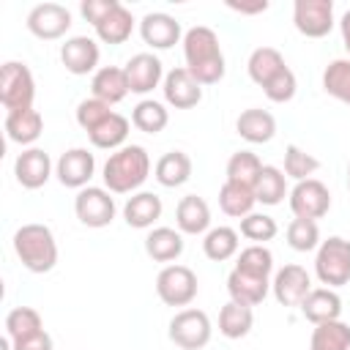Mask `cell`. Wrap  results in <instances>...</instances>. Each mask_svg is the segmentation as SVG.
<instances>
[{
	"label": "cell",
	"instance_id": "obj_3",
	"mask_svg": "<svg viewBox=\"0 0 350 350\" xmlns=\"http://www.w3.org/2000/svg\"><path fill=\"white\" fill-rule=\"evenodd\" d=\"M14 252L30 273H46L57 262V241L46 224L30 221L14 232Z\"/></svg>",
	"mask_w": 350,
	"mask_h": 350
},
{
	"label": "cell",
	"instance_id": "obj_49",
	"mask_svg": "<svg viewBox=\"0 0 350 350\" xmlns=\"http://www.w3.org/2000/svg\"><path fill=\"white\" fill-rule=\"evenodd\" d=\"M339 30H342V44H345V49H347V55H350V11L342 14V19H339Z\"/></svg>",
	"mask_w": 350,
	"mask_h": 350
},
{
	"label": "cell",
	"instance_id": "obj_7",
	"mask_svg": "<svg viewBox=\"0 0 350 350\" xmlns=\"http://www.w3.org/2000/svg\"><path fill=\"white\" fill-rule=\"evenodd\" d=\"M167 334L180 350H202L211 342V317L202 309H180L170 320Z\"/></svg>",
	"mask_w": 350,
	"mask_h": 350
},
{
	"label": "cell",
	"instance_id": "obj_1",
	"mask_svg": "<svg viewBox=\"0 0 350 350\" xmlns=\"http://www.w3.org/2000/svg\"><path fill=\"white\" fill-rule=\"evenodd\" d=\"M183 57H186V68L191 71V77L200 85H216L224 77V55L219 46V36L205 27L197 25L191 30H186L183 36Z\"/></svg>",
	"mask_w": 350,
	"mask_h": 350
},
{
	"label": "cell",
	"instance_id": "obj_31",
	"mask_svg": "<svg viewBox=\"0 0 350 350\" xmlns=\"http://www.w3.org/2000/svg\"><path fill=\"white\" fill-rule=\"evenodd\" d=\"M88 137H90L93 148L118 150V148H123V142H126V137H129V118L112 112V115H109L104 123H98Z\"/></svg>",
	"mask_w": 350,
	"mask_h": 350
},
{
	"label": "cell",
	"instance_id": "obj_4",
	"mask_svg": "<svg viewBox=\"0 0 350 350\" xmlns=\"http://www.w3.org/2000/svg\"><path fill=\"white\" fill-rule=\"evenodd\" d=\"M314 273L331 290L350 284V241L339 235L320 241L314 254Z\"/></svg>",
	"mask_w": 350,
	"mask_h": 350
},
{
	"label": "cell",
	"instance_id": "obj_24",
	"mask_svg": "<svg viewBox=\"0 0 350 350\" xmlns=\"http://www.w3.org/2000/svg\"><path fill=\"white\" fill-rule=\"evenodd\" d=\"M161 197L159 194H153V191H137V194H131L129 200H126V205H123V219H126V224L129 227H134V230H148V227H153V221L161 216Z\"/></svg>",
	"mask_w": 350,
	"mask_h": 350
},
{
	"label": "cell",
	"instance_id": "obj_8",
	"mask_svg": "<svg viewBox=\"0 0 350 350\" xmlns=\"http://www.w3.org/2000/svg\"><path fill=\"white\" fill-rule=\"evenodd\" d=\"M74 213L85 227H107L115 219V197L109 189L101 186H85L77 191L74 200Z\"/></svg>",
	"mask_w": 350,
	"mask_h": 350
},
{
	"label": "cell",
	"instance_id": "obj_22",
	"mask_svg": "<svg viewBox=\"0 0 350 350\" xmlns=\"http://www.w3.org/2000/svg\"><path fill=\"white\" fill-rule=\"evenodd\" d=\"M90 90H93V98L104 101V104H118L123 101L131 90H129V79H126V71L118 68V66H101L93 79H90Z\"/></svg>",
	"mask_w": 350,
	"mask_h": 350
},
{
	"label": "cell",
	"instance_id": "obj_36",
	"mask_svg": "<svg viewBox=\"0 0 350 350\" xmlns=\"http://www.w3.org/2000/svg\"><path fill=\"white\" fill-rule=\"evenodd\" d=\"M309 350H350V325L342 320L314 325Z\"/></svg>",
	"mask_w": 350,
	"mask_h": 350
},
{
	"label": "cell",
	"instance_id": "obj_29",
	"mask_svg": "<svg viewBox=\"0 0 350 350\" xmlns=\"http://www.w3.org/2000/svg\"><path fill=\"white\" fill-rule=\"evenodd\" d=\"M254 189L249 186H241V183H232V180H224V186L219 189V208L227 213V216H235V219H243L254 211Z\"/></svg>",
	"mask_w": 350,
	"mask_h": 350
},
{
	"label": "cell",
	"instance_id": "obj_34",
	"mask_svg": "<svg viewBox=\"0 0 350 350\" xmlns=\"http://www.w3.org/2000/svg\"><path fill=\"white\" fill-rule=\"evenodd\" d=\"M254 197L262 205H279L287 197V175H284V170H279L273 164H265L262 172H260V180L254 186Z\"/></svg>",
	"mask_w": 350,
	"mask_h": 350
},
{
	"label": "cell",
	"instance_id": "obj_14",
	"mask_svg": "<svg viewBox=\"0 0 350 350\" xmlns=\"http://www.w3.org/2000/svg\"><path fill=\"white\" fill-rule=\"evenodd\" d=\"M164 101L175 109H191L202 101V85L191 77V71L183 66V68H172L167 77H164Z\"/></svg>",
	"mask_w": 350,
	"mask_h": 350
},
{
	"label": "cell",
	"instance_id": "obj_5",
	"mask_svg": "<svg viewBox=\"0 0 350 350\" xmlns=\"http://www.w3.org/2000/svg\"><path fill=\"white\" fill-rule=\"evenodd\" d=\"M33 98H36V79H33L30 68L19 60L3 63V68H0V104L5 107V112L33 109Z\"/></svg>",
	"mask_w": 350,
	"mask_h": 350
},
{
	"label": "cell",
	"instance_id": "obj_45",
	"mask_svg": "<svg viewBox=\"0 0 350 350\" xmlns=\"http://www.w3.org/2000/svg\"><path fill=\"white\" fill-rule=\"evenodd\" d=\"M112 115V109H109V104H104V101H98V98H85V101H79V107H77V123L90 134L98 123H104L107 118Z\"/></svg>",
	"mask_w": 350,
	"mask_h": 350
},
{
	"label": "cell",
	"instance_id": "obj_35",
	"mask_svg": "<svg viewBox=\"0 0 350 350\" xmlns=\"http://www.w3.org/2000/svg\"><path fill=\"white\" fill-rule=\"evenodd\" d=\"M202 252L213 262H224L238 254V232L232 227H213L202 238Z\"/></svg>",
	"mask_w": 350,
	"mask_h": 350
},
{
	"label": "cell",
	"instance_id": "obj_46",
	"mask_svg": "<svg viewBox=\"0 0 350 350\" xmlns=\"http://www.w3.org/2000/svg\"><path fill=\"white\" fill-rule=\"evenodd\" d=\"M118 5H120L118 0H82L79 11H82V16L96 27V25H101Z\"/></svg>",
	"mask_w": 350,
	"mask_h": 350
},
{
	"label": "cell",
	"instance_id": "obj_50",
	"mask_svg": "<svg viewBox=\"0 0 350 350\" xmlns=\"http://www.w3.org/2000/svg\"><path fill=\"white\" fill-rule=\"evenodd\" d=\"M347 189H350V164H347Z\"/></svg>",
	"mask_w": 350,
	"mask_h": 350
},
{
	"label": "cell",
	"instance_id": "obj_44",
	"mask_svg": "<svg viewBox=\"0 0 350 350\" xmlns=\"http://www.w3.org/2000/svg\"><path fill=\"white\" fill-rule=\"evenodd\" d=\"M295 90H298V82H295V74L284 66L273 79H268L265 85H262V93L268 96V101H273V104H287L293 96H295Z\"/></svg>",
	"mask_w": 350,
	"mask_h": 350
},
{
	"label": "cell",
	"instance_id": "obj_12",
	"mask_svg": "<svg viewBox=\"0 0 350 350\" xmlns=\"http://www.w3.org/2000/svg\"><path fill=\"white\" fill-rule=\"evenodd\" d=\"M271 290H273V298L282 306H301L304 298L312 293V279H309L306 268L290 262V265L276 271V276L271 282Z\"/></svg>",
	"mask_w": 350,
	"mask_h": 350
},
{
	"label": "cell",
	"instance_id": "obj_15",
	"mask_svg": "<svg viewBox=\"0 0 350 350\" xmlns=\"http://www.w3.org/2000/svg\"><path fill=\"white\" fill-rule=\"evenodd\" d=\"M98 44L93 41V38H88V36H74V38H68L63 46H60V63L66 66V71H71V74H77V77H82V74H96L98 68Z\"/></svg>",
	"mask_w": 350,
	"mask_h": 350
},
{
	"label": "cell",
	"instance_id": "obj_39",
	"mask_svg": "<svg viewBox=\"0 0 350 350\" xmlns=\"http://www.w3.org/2000/svg\"><path fill=\"white\" fill-rule=\"evenodd\" d=\"M235 268H238V271H243V273H252V276H262V279H268V276H271V271H273V254H271V249H265L262 243H252V246L241 249Z\"/></svg>",
	"mask_w": 350,
	"mask_h": 350
},
{
	"label": "cell",
	"instance_id": "obj_21",
	"mask_svg": "<svg viewBox=\"0 0 350 350\" xmlns=\"http://www.w3.org/2000/svg\"><path fill=\"white\" fill-rule=\"evenodd\" d=\"M301 312L314 325L331 323V320H339V314H342V298L331 287H312V293L301 304Z\"/></svg>",
	"mask_w": 350,
	"mask_h": 350
},
{
	"label": "cell",
	"instance_id": "obj_17",
	"mask_svg": "<svg viewBox=\"0 0 350 350\" xmlns=\"http://www.w3.org/2000/svg\"><path fill=\"white\" fill-rule=\"evenodd\" d=\"M14 175L25 189H41L52 175V159L41 148H27L14 161Z\"/></svg>",
	"mask_w": 350,
	"mask_h": 350
},
{
	"label": "cell",
	"instance_id": "obj_18",
	"mask_svg": "<svg viewBox=\"0 0 350 350\" xmlns=\"http://www.w3.org/2000/svg\"><path fill=\"white\" fill-rule=\"evenodd\" d=\"M139 36L153 49H170V46H175L180 41V22L175 16H170V14L153 11V14H145L142 16Z\"/></svg>",
	"mask_w": 350,
	"mask_h": 350
},
{
	"label": "cell",
	"instance_id": "obj_40",
	"mask_svg": "<svg viewBox=\"0 0 350 350\" xmlns=\"http://www.w3.org/2000/svg\"><path fill=\"white\" fill-rule=\"evenodd\" d=\"M44 328V320L41 314L33 309V306H14L8 314H5V334L11 339H22V336H30L36 331Z\"/></svg>",
	"mask_w": 350,
	"mask_h": 350
},
{
	"label": "cell",
	"instance_id": "obj_13",
	"mask_svg": "<svg viewBox=\"0 0 350 350\" xmlns=\"http://www.w3.org/2000/svg\"><path fill=\"white\" fill-rule=\"evenodd\" d=\"M93 172H96V156L88 148H71L55 164L57 180L68 189H85Z\"/></svg>",
	"mask_w": 350,
	"mask_h": 350
},
{
	"label": "cell",
	"instance_id": "obj_23",
	"mask_svg": "<svg viewBox=\"0 0 350 350\" xmlns=\"http://www.w3.org/2000/svg\"><path fill=\"white\" fill-rule=\"evenodd\" d=\"M235 131L252 142V145H262V142H271L273 134H276V118L268 112V109H260V107H252V109H243L235 120Z\"/></svg>",
	"mask_w": 350,
	"mask_h": 350
},
{
	"label": "cell",
	"instance_id": "obj_33",
	"mask_svg": "<svg viewBox=\"0 0 350 350\" xmlns=\"http://www.w3.org/2000/svg\"><path fill=\"white\" fill-rule=\"evenodd\" d=\"M262 167H265V164L260 161L257 153H252V150H238V153H232L230 161H227V180L254 189L257 180H260Z\"/></svg>",
	"mask_w": 350,
	"mask_h": 350
},
{
	"label": "cell",
	"instance_id": "obj_27",
	"mask_svg": "<svg viewBox=\"0 0 350 350\" xmlns=\"http://www.w3.org/2000/svg\"><path fill=\"white\" fill-rule=\"evenodd\" d=\"M153 175L161 186L167 189H175V186H183L189 178H191V159L183 153V150H170L164 153L156 167H153Z\"/></svg>",
	"mask_w": 350,
	"mask_h": 350
},
{
	"label": "cell",
	"instance_id": "obj_41",
	"mask_svg": "<svg viewBox=\"0 0 350 350\" xmlns=\"http://www.w3.org/2000/svg\"><path fill=\"white\" fill-rule=\"evenodd\" d=\"M287 243L295 252H312L320 246V227L312 219H293L287 224Z\"/></svg>",
	"mask_w": 350,
	"mask_h": 350
},
{
	"label": "cell",
	"instance_id": "obj_30",
	"mask_svg": "<svg viewBox=\"0 0 350 350\" xmlns=\"http://www.w3.org/2000/svg\"><path fill=\"white\" fill-rule=\"evenodd\" d=\"M254 325V312L252 306H243V304H224L221 312H219V331L227 336V339H243Z\"/></svg>",
	"mask_w": 350,
	"mask_h": 350
},
{
	"label": "cell",
	"instance_id": "obj_25",
	"mask_svg": "<svg viewBox=\"0 0 350 350\" xmlns=\"http://www.w3.org/2000/svg\"><path fill=\"white\" fill-rule=\"evenodd\" d=\"M145 252L156 262H172L183 254V232L172 227H153L145 238Z\"/></svg>",
	"mask_w": 350,
	"mask_h": 350
},
{
	"label": "cell",
	"instance_id": "obj_9",
	"mask_svg": "<svg viewBox=\"0 0 350 350\" xmlns=\"http://www.w3.org/2000/svg\"><path fill=\"white\" fill-rule=\"evenodd\" d=\"M290 211L295 213V219H323L331 211V191L323 180L317 178H306L298 180L290 191Z\"/></svg>",
	"mask_w": 350,
	"mask_h": 350
},
{
	"label": "cell",
	"instance_id": "obj_38",
	"mask_svg": "<svg viewBox=\"0 0 350 350\" xmlns=\"http://www.w3.org/2000/svg\"><path fill=\"white\" fill-rule=\"evenodd\" d=\"M323 90L350 107V60H331L323 71Z\"/></svg>",
	"mask_w": 350,
	"mask_h": 350
},
{
	"label": "cell",
	"instance_id": "obj_6",
	"mask_svg": "<svg viewBox=\"0 0 350 350\" xmlns=\"http://www.w3.org/2000/svg\"><path fill=\"white\" fill-rule=\"evenodd\" d=\"M197 273L189 265H164L156 276V293L167 306H189L197 298Z\"/></svg>",
	"mask_w": 350,
	"mask_h": 350
},
{
	"label": "cell",
	"instance_id": "obj_20",
	"mask_svg": "<svg viewBox=\"0 0 350 350\" xmlns=\"http://www.w3.org/2000/svg\"><path fill=\"white\" fill-rule=\"evenodd\" d=\"M268 290H271V282L262 276H252V273H243L238 268H232L227 276V293H230V301H235V304L257 306L265 301Z\"/></svg>",
	"mask_w": 350,
	"mask_h": 350
},
{
	"label": "cell",
	"instance_id": "obj_32",
	"mask_svg": "<svg viewBox=\"0 0 350 350\" xmlns=\"http://www.w3.org/2000/svg\"><path fill=\"white\" fill-rule=\"evenodd\" d=\"M131 30H134V16H131V11H129L123 3H120L101 25H96V36H98L104 44H112V46L126 44L129 36H131Z\"/></svg>",
	"mask_w": 350,
	"mask_h": 350
},
{
	"label": "cell",
	"instance_id": "obj_47",
	"mask_svg": "<svg viewBox=\"0 0 350 350\" xmlns=\"http://www.w3.org/2000/svg\"><path fill=\"white\" fill-rule=\"evenodd\" d=\"M14 342V350H52V336L41 328L30 336H22V339H11Z\"/></svg>",
	"mask_w": 350,
	"mask_h": 350
},
{
	"label": "cell",
	"instance_id": "obj_37",
	"mask_svg": "<svg viewBox=\"0 0 350 350\" xmlns=\"http://www.w3.org/2000/svg\"><path fill=\"white\" fill-rule=\"evenodd\" d=\"M131 123L145 131V134H159L164 131V126L170 123V112L164 109L161 101H153V98H142L134 109H131Z\"/></svg>",
	"mask_w": 350,
	"mask_h": 350
},
{
	"label": "cell",
	"instance_id": "obj_42",
	"mask_svg": "<svg viewBox=\"0 0 350 350\" xmlns=\"http://www.w3.org/2000/svg\"><path fill=\"white\" fill-rule=\"evenodd\" d=\"M317 167H320V161L312 153H306L304 148H298V145L284 148V175H290L295 180H306L317 172Z\"/></svg>",
	"mask_w": 350,
	"mask_h": 350
},
{
	"label": "cell",
	"instance_id": "obj_28",
	"mask_svg": "<svg viewBox=\"0 0 350 350\" xmlns=\"http://www.w3.org/2000/svg\"><path fill=\"white\" fill-rule=\"evenodd\" d=\"M284 66H287V63H284V57H282L279 49H273V46H257V49L249 55L246 71H249L252 82H257V85L262 88V85H265L268 79H273Z\"/></svg>",
	"mask_w": 350,
	"mask_h": 350
},
{
	"label": "cell",
	"instance_id": "obj_48",
	"mask_svg": "<svg viewBox=\"0 0 350 350\" xmlns=\"http://www.w3.org/2000/svg\"><path fill=\"white\" fill-rule=\"evenodd\" d=\"M227 8L238 11V14H262L268 11V0H254V3H235V0H227Z\"/></svg>",
	"mask_w": 350,
	"mask_h": 350
},
{
	"label": "cell",
	"instance_id": "obj_2",
	"mask_svg": "<svg viewBox=\"0 0 350 350\" xmlns=\"http://www.w3.org/2000/svg\"><path fill=\"white\" fill-rule=\"evenodd\" d=\"M150 175V156L142 145H123L109 153L104 164V186L112 194H129L139 189Z\"/></svg>",
	"mask_w": 350,
	"mask_h": 350
},
{
	"label": "cell",
	"instance_id": "obj_11",
	"mask_svg": "<svg viewBox=\"0 0 350 350\" xmlns=\"http://www.w3.org/2000/svg\"><path fill=\"white\" fill-rule=\"evenodd\" d=\"M71 27V11L60 3H41L27 14V30L41 41H55Z\"/></svg>",
	"mask_w": 350,
	"mask_h": 350
},
{
	"label": "cell",
	"instance_id": "obj_16",
	"mask_svg": "<svg viewBox=\"0 0 350 350\" xmlns=\"http://www.w3.org/2000/svg\"><path fill=\"white\" fill-rule=\"evenodd\" d=\"M126 71V79H129V90L131 93H150L161 77H164V68H161V60L153 55V52H139L134 57H129V63L123 66Z\"/></svg>",
	"mask_w": 350,
	"mask_h": 350
},
{
	"label": "cell",
	"instance_id": "obj_26",
	"mask_svg": "<svg viewBox=\"0 0 350 350\" xmlns=\"http://www.w3.org/2000/svg\"><path fill=\"white\" fill-rule=\"evenodd\" d=\"M44 131V118L38 109L5 112V134L16 145H33Z\"/></svg>",
	"mask_w": 350,
	"mask_h": 350
},
{
	"label": "cell",
	"instance_id": "obj_10",
	"mask_svg": "<svg viewBox=\"0 0 350 350\" xmlns=\"http://www.w3.org/2000/svg\"><path fill=\"white\" fill-rule=\"evenodd\" d=\"M293 22L301 36L323 38L334 27V3L331 0H295Z\"/></svg>",
	"mask_w": 350,
	"mask_h": 350
},
{
	"label": "cell",
	"instance_id": "obj_43",
	"mask_svg": "<svg viewBox=\"0 0 350 350\" xmlns=\"http://www.w3.org/2000/svg\"><path fill=\"white\" fill-rule=\"evenodd\" d=\"M276 232H279V227L268 213H254L252 211L249 216L241 219V235L254 241V243H265V241L276 238Z\"/></svg>",
	"mask_w": 350,
	"mask_h": 350
},
{
	"label": "cell",
	"instance_id": "obj_19",
	"mask_svg": "<svg viewBox=\"0 0 350 350\" xmlns=\"http://www.w3.org/2000/svg\"><path fill=\"white\" fill-rule=\"evenodd\" d=\"M175 224L183 235H202L211 227V208L202 197L186 194L175 208Z\"/></svg>",
	"mask_w": 350,
	"mask_h": 350
}]
</instances>
